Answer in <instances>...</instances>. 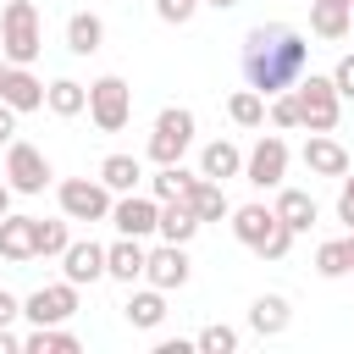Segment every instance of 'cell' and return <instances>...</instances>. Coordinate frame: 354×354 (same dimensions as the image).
I'll return each mask as SVG.
<instances>
[{"label":"cell","mask_w":354,"mask_h":354,"mask_svg":"<svg viewBox=\"0 0 354 354\" xmlns=\"http://www.w3.org/2000/svg\"><path fill=\"white\" fill-rule=\"evenodd\" d=\"M277 227H282V221H277V210H271V205H260V199L232 210V238H238L243 249H254V254L271 243V232H277Z\"/></svg>","instance_id":"7c38bea8"},{"label":"cell","mask_w":354,"mask_h":354,"mask_svg":"<svg viewBox=\"0 0 354 354\" xmlns=\"http://www.w3.org/2000/svg\"><path fill=\"white\" fill-rule=\"evenodd\" d=\"M243 177L266 194V188H282V177H288V138L282 133H260L254 138V149L243 155Z\"/></svg>","instance_id":"52a82bcc"},{"label":"cell","mask_w":354,"mask_h":354,"mask_svg":"<svg viewBox=\"0 0 354 354\" xmlns=\"http://www.w3.org/2000/svg\"><path fill=\"white\" fill-rule=\"evenodd\" d=\"M17 315H22V299H17V293H6V288H0V326H11V321H17Z\"/></svg>","instance_id":"74e56055"},{"label":"cell","mask_w":354,"mask_h":354,"mask_svg":"<svg viewBox=\"0 0 354 354\" xmlns=\"http://www.w3.org/2000/svg\"><path fill=\"white\" fill-rule=\"evenodd\" d=\"M83 343H77V332H66V326H33L28 337H22V354H77Z\"/></svg>","instance_id":"83f0119b"},{"label":"cell","mask_w":354,"mask_h":354,"mask_svg":"<svg viewBox=\"0 0 354 354\" xmlns=\"http://www.w3.org/2000/svg\"><path fill=\"white\" fill-rule=\"evenodd\" d=\"M0 216H11V183L0 177Z\"/></svg>","instance_id":"b9f144b4"},{"label":"cell","mask_w":354,"mask_h":354,"mask_svg":"<svg viewBox=\"0 0 354 354\" xmlns=\"http://www.w3.org/2000/svg\"><path fill=\"white\" fill-rule=\"evenodd\" d=\"M194 348H199V354H232V348H238V332L221 326V321H210V326L194 337Z\"/></svg>","instance_id":"836d02e7"},{"label":"cell","mask_w":354,"mask_h":354,"mask_svg":"<svg viewBox=\"0 0 354 354\" xmlns=\"http://www.w3.org/2000/svg\"><path fill=\"white\" fill-rule=\"evenodd\" d=\"M238 61H243V83L271 100V94H282V88H293L304 77L310 39L299 28H288V22H260V28L243 33V55Z\"/></svg>","instance_id":"6da1fadb"},{"label":"cell","mask_w":354,"mask_h":354,"mask_svg":"<svg viewBox=\"0 0 354 354\" xmlns=\"http://www.w3.org/2000/svg\"><path fill=\"white\" fill-rule=\"evenodd\" d=\"M188 277H194L188 243H160V249H149V260H144V282H149V288L171 293V288H188Z\"/></svg>","instance_id":"8fae6325"},{"label":"cell","mask_w":354,"mask_h":354,"mask_svg":"<svg viewBox=\"0 0 354 354\" xmlns=\"http://www.w3.org/2000/svg\"><path fill=\"white\" fill-rule=\"evenodd\" d=\"M144 260H149V249H144V238H122L116 232V243H105V277H116V282H144Z\"/></svg>","instance_id":"5bb4252c"},{"label":"cell","mask_w":354,"mask_h":354,"mask_svg":"<svg viewBox=\"0 0 354 354\" xmlns=\"http://www.w3.org/2000/svg\"><path fill=\"white\" fill-rule=\"evenodd\" d=\"M0 354H22V337L11 326H0Z\"/></svg>","instance_id":"60d3db41"},{"label":"cell","mask_w":354,"mask_h":354,"mask_svg":"<svg viewBox=\"0 0 354 354\" xmlns=\"http://www.w3.org/2000/svg\"><path fill=\"white\" fill-rule=\"evenodd\" d=\"M337 221H343V227L354 232V166H348V171L337 177Z\"/></svg>","instance_id":"8d00e7d4"},{"label":"cell","mask_w":354,"mask_h":354,"mask_svg":"<svg viewBox=\"0 0 354 354\" xmlns=\"http://www.w3.org/2000/svg\"><path fill=\"white\" fill-rule=\"evenodd\" d=\"M44 111H50V116H83V111H88V83H77V77L44 83Z\"/></svg>","instance_id":"603a6c76"},{"label":"cell","mask_w":354,"mask_h":354,"mask_svg":"<svg viewBox=\"0 0 354 354\" xmlns=\"http://www.w3.org/2000/svg\"><path fill=\"white\" fill-rule=\"evenodd\" d=\"M227 116H232L238 127H266V94H254V88H238V94L227 100Z\"/></svg>","instance_id":"4dcf8cb0"},{"label":"cell","mask_w":354,"mask_h":354,"mask_svg":"<svg viewBox=\"0 0 354 354\" xmlns=\"http://www.w3.org/2000/svg\"><path fill=\"white\" fill-rule=\"evenodd\" d=\"M348 260H354V249H348V238H326V243L315 249V271H321L326 282H337V277H348Z\"/></svg>","instance_id":"f546056e"},{"label":"cell","mask_w":354,"mask_h":354,"mask_svg":"<svg viewBox=\"0 0 354 354\" xmlns=\"http://www.w3.org/2000/svg\"><path fill=\"white\" fill-rule=\"evenodd\" d=\"M337 6H354V0H337Z\"/></svg>","instance_id":"7dc6e473"},{"label":"cell","mask_w":354,"mask_h":354,"mask_svg":"<svg viewBox=\"0 0 354 354\" xmlns=\"http://www.w3.org/2000/svg\"><path fill=\"white\" fill-rule=\"evenodd\" d=\"M0 100L22 116V111H44V83L33 77V66H6L0 77Z\"/></svg>","instance_id":"9a60e30c"},{"label":"cell","mask_w":354,"mask_h":354,"mask_svg":"<svg viewBox=\"0 0 354 354\" xmlns=\"http://www.w3.org/2000/svg\"><path fill=\"white\" fill-rule=\"evenodd\" d=\"M249 326H254L260 337H282V332L293 326V304H288L282 293H260V299L249 304Z\"/></svg>","instance_id":"ffe728a7"},{"label":"cell","mask_w":354,"mask_h":354,"mask_svg":"<svg viewBox=\"0 0 354 354\" xmlns=\"http://www.w3.org/2000/svg\"><path fill=\"white\" fill-rule=\"evenodd\" d=\"M6 66H11V61H6V55H0V77H6Z\"/></svg>","instance_id":"f6af8a7d"},{"label":"cell","mask_w":354,"mask_h":354,"mask_svg":"<svg viewBox=\"0 0 354 354\" xmlns=\"http://www.w3.org/2000/svg\"><path fill=\"white\" fill-rule=\"evenodd\" d=\"M293 100H299V122H304L310 133H332L337 116H343V100H337V88H332V77H321V72H304V77L293 83Z\"/></svg>","instance_id":"3957f363"},{"label":"cell","mask_w":354,"mask_h":354,"mask_svg":"<svg viewBox=\"0 0 354 354\" xmlns=\"http://www.w3.org/2000/svg\"><path fill=\"white\" fill-rule=\"evenodd\" d=\"M326 77H332L337 100H354V50H348V55H337V66H332Z\"/></svg>","instance_id":"d590c367"},{"label":"cell","mask_w":354,"mask_h":354,"mask_svg":"<svg viewBox=\"0 0 354 354\" xmlns=\"http://www.w3.org/2000/svg\"><path fill=\"white\" fill-rule=\"evenodd\" d=\"M199 6H216V11H232L238 0H199Z\"/></svg>","instance_id":"7bdbcfd3"},{"label":"cell","mask_w":354,"mask_h":354,"mask_svg":"<svg viewBox=\"0 0 354 354\" xmlns=\"http://www.w3.org/2000/svg\"><path fill=\"white\" fill-rule=\"evenodd\" d=\"M88 122H94L100 133H122V127L133 122V88H127V77L105 72V77L88 83Z\"/></svg>","instance_id":"277c9868"},{"label":"cell","mask_w":354,"mask_h":354,"mask_svg":"<svg viewBox=\"0 0 354 354\" xmlns=\"http://www.w3.org/2000/svg\"><path fill=\"white\" fill-rule=\"evenodd\" d=\"M304 166H310V177H343L354 160H348V149L332 133H310L304 138Z\"/></svg>","instance_id":"2e32d148"},{"label":"cell","mask_w":354,"mask_h":354,"mask_svg":"<svg viewBox=\"0 0 354 354\" xmlns=\"http://www.w3.org/2000/svg\"><path fill=\"white\" fill-rule=\"evenodd\" d=\"M66 50L72 55H100L105 50V22L94 11H72L66 17Z\"/></svg>","instance_id":"7402d4cb"},{"label":"cell","mask_w":354,"mask_h":354,"mask_svg":"<svg viewBox=\"0 0 354 354\" xmlns=\"http://www.w3.org/2000/svg\"><path fill=\"white\" fill-rule=\"evenodd\" d=\"M348 39H354V17H348Z\"/></svg>","instance_id":"bcb514c9"},{"label":"cell","mask_w":354,"mask_h":354,"mask_svg":"<svg viewBox=\"0 0 354 354\" xmlns=\"http://www.w3.org/2000/svg\"><path fill=\"white\" fill-rule=\"evenodd\" d=\"M155 216H160V199L133 188V194H116V199H111V216H105V221H111L122 238H149V232H155Z\"/></svg>","instance_id":"9c48e42d"},{"label":"cell","mask_w":354,"mask_h":354,"mask_svg":"<svg viewBox=\"0 0 354 354\" xmlns=\"http://www.w3.org/2000/svg\"><path fill=\"white\" fill-rule=\"evenodd\" d=\"M22 315H28L33 326H61V321H72V315H77V282H50V288L28 293V299H22Z\"/></svg>","instance_id":"30bf717a"},{"label":"cell","mask_w":354,"mask_h":354,"mask_svg":"<svg viewBox=\"0 0 354 354\" xmlns=\"http://www.w3.org/2000/svg\"><path fill=\"white\" fill-rule=\"evenodd\" d=\"M61 271H66V282H77V288L100 282V277H105V243H94V238H72V243L61 249Z\"/></svg>","instance_id":"4fadbf2b"},{"label":"cell","mask_w":354,"mask_h":354,"mask_svg":"<svg viewBox=\"0 0 354 354\" xmlns=\"http://www.w3.org/2000/svg\"><path fill=\"white\" fill-rule=\"evenodd\" d=\"M348 17H354V6L315 0V6H310V33H315V39H348Z\"/></svg>","instance_id":"4316f807"},{"label":"cell","mask_w":354,"mask_h":354,"mask_svg":"<svg viewBox=\"0 0 354 354\" xmlns=\"http://www.w3.org/2000/svg\"><path fill=\"white\" fill-rule=\"evenodd\" d=\"M348 249H354V232H348ZM348 277H354V260H348Z\"/></svg>","instance_id":"ee69618b"},{"label":"cell","mask_w":354,"mask_h":354,"mask_svg":"<svg viewBox=\"0 0 354 354\" xmlns=\"http://www.w3.org/2000/svg\"><path fill=\"white\" fill-rule=\"evenodd\" d=\"M271 210H277V221H282L293 238H299V232H310V227L321 221V205H315L304 188H277V205H271Z\"/></svg>","instance_id":"e0dca14e"},{"label":"cell","mask_w":354,"mask_h":354,"mask_svg":"<svg viewBox=\"0 0 354 354\" xmlns=\"http://www.w3.org/2000/svg\"><path fill=\"white\" fill-rule=\"evenodd\" d=\"M194 127H199V122H194L188 105H166V111L155 116V133H149V149H144V155H149L155 166H177V160L188 155V144H194Z\"/></svg>","instance_id":"5b68a950"},{"label":"cell","mask_w":354,"mask_h":354,"mask_svg":"<svg viewBox=\"0 0 354 354\" xmlns=\"http://www.w3.org/2000/svg\"><path fill=\"white\" fill-rule=\"evenodd\" d=\"M100 183H105L111 194H133V188L144 183L138 155H122V149H116V155H105V160H100Z\"/></svg>","instance_id":"484cf974"},{"label":"cell","mask_w":354,"mask_h":354,"mask_svg":"<svg viewBox=\"0 0 354 354\" xmlns=\"http://www.w3.org/2000/svg\"><path fill=\"white\" fill-rule=\"evenodd\" d=\"M205 221L183 205V199H166L160 205V216H155V232H160V243H194V232H199Z\"/></svg>","instance_id":"44dd1931"},{"label":"cell","mask_w":354,"mask_h":354,"mask_svg":"<svg viewBox=\"0 0 354 354\" xmlns=\"http://www.w3.org/2000/svg\"><path fill=\"white\" fill-rule=\"evenodd\" d=\"M199 177H210V183L243 177V149H238L232 138H210V144L199 149Z\"/></svg>","instance_id":"ac0fdd59"},{"label":"cell","mask_w":354,"mask_h":354,"mask_svg":"<svg viewBox=\"0 0 354 354\" xmlns=\"http://www.w3.org/2000/svg\"><path fill=\"white\" fill-rule=\"evenodd\" d=\"M44 50V22H39V6L33 0H6L0 11V55L11 66H33Z\"/></svg>","instance_id":"7a4b0ae2"},{"label":"cell","mask_w":354,"mask_h":354,"mask_svg":"<svg viewBox=\"0 0 354 354\" xmlns=\"http://www.w3.org/2000/svg\"><path fill=\"white\" fill-rule=\"evenodd\" d=\"M50 177L55 171H50V160H44L39 144H22V138L6 144V183H11V194H44Z\"/></svg>","instance_id":"ba28073f"},{"label":"cell","mask_w":354,"mask_h":354,"mask_svg":"<svg viewBox=\"0 0 354 354\" xmlns=\"http://www.w3.org/2000/svg\"><path fill=\"white\" fill-rule=\"evenodd\" d=\"M266 122H271V127H282V133L304 127V122H299V100H293V88H282V94H271V100H266Z\"/></svg>","instance_id":"d6a6232c"},{"label":"cell","mask_w":354,"mask_h":354,"mask_svg":"<svg viewBox=\"0 0 354 354\" xmlns=\"http://www.w3.org/2000/svg\"><path fill=\"white\" fill-rule=\"evenodd\" d=\"M194 11H199V0H155V17H160V22H171V28L194 22Z\"/></svg>","instance_id":"e575fe53"},{"label":"cell","mask_w":354,"mask_h":354,"mask_svg":"<svg viewBox=\"0 0 354 354\" xmlns=\"http://www.w3.org/2000/svg\"><path fill=\"white\" fill-rule=\"evenodd\" d=\"M0 260H33V216H0Z\"/></svg>","instance_id":"d4e9b609"},{"label":"cell","mask_w":354,"mask_h":354,"mask_svg":"<svg viewBox=\"0 0 354 354\" xmlns=\"http://www.w3.org/2000/svg\"><path fill=\"white\" fill-rule=\"evenodd\" d=\"M72 243V232H66V216L61 221H44V216H33V260H61V249Z\"/></svg>","instance_id":"f1b7e54d"},{"label":"cell","mask_w":354,"mask_h":354,"mask_svg":"<svg viewBox=\"0 0 354 354\" xmlns=\"http://www.w3.org/2000/svg\"><path fill=\"white\" fill-rule=\"evenodd\" d=\"M155 354H194V343H183V337H160Z\"/></svg>","instance_id":"ab89813d"},{"label":"cell","mask_w":354,"mask_h":354,"mask_svg":"<svg viewBox=\"0 0 354 354\" xmlns=\"http://www.w3.org/2000/svg\"><path fill=\"white\" fill-rule=\"evenodd\" d=\"M11 138H17V111L0 100V144H11Z\"/></svg>","instance_id":"f35d334b"},{"label":"cell","mask_w":354,"mask_h":354,"mask_svg":"<svg viewBox=\"0 0 354 354\" xmlns=\"http://www.w3.org/2000/svg\"><path fill=\"white\" fill-rule=\"evenodd\" d=\"M55 199H61V216H66V221H105L116 194H111L100 177H66V183L55 188Z\"/></svg>","instance_id":"8992f818"},{"label":"cell","mask_w":354,"mask_h":354,"mask_svg":"<svg viewBox=\"0 0 354 354\" xmlns=\"http://www.w3.org/2000/svg\"><path fill=\"white\" fill-rule=\"evenodd\" d=\"M122 315H127V326H138V332H155V326L166 321V293H160V288H138V293H127Z\"/></svg>","instance_id":"cb8c5ba5"},{"label":"cell","mask_w":354,"mask_h":354,"mask_svg":"<svg viewBox=\"0 0 354 354\" xmlns=\"http://www.w3.org/2000/svg\"><path fill=\"white\" fill-rule=\"evenodd\" d=\"M183 205L199 216V221H221V216H232V205H227V194H221V183H210V177H199L194 171V183L183 188Z\"/></svg>","instance_id":"d6986e66"},{"label":"cell","mask_w":354,"mask_h":354,"mask_svg":"<svg viewBox=\"0 0 354 354\" xmlns=\"http://www.w3.org/2000/svg\"><path fill=\"white\" fill-rule=\"evenodd\" d=\"M188 183H194V171H183V160H177V166H160V171L149 177V194L166 205V199H183V188H188Z\"/></svg>","instance_id":"1f68e13d"}]
</instances>
